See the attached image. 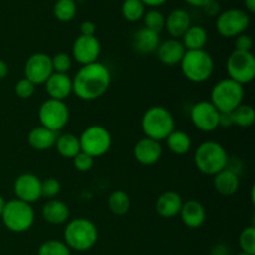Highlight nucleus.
I'll use <instances>...</instances> for the list:
<instances>
[{"label": "nucleus", "mask_w": 255, "mask_h": 255, "mask_svg": "<svg viewBox=\"0 0 255 255\" xmlns=\"http://www.w3.org/2000/svg\"><path fill=\"white\" fill-rule=\"evenodd\" d=\"M111 85V72L102 62L84 65L72 79V92L82 101L100 99Z\"/></svg>", "instance_id": "nucleus-1"}, {"label": "nucleus", "mask_w": 255, "mask_h": 255, "mask_svg": "<svg viewBox=\"0 0 255 255\" xmlns=\"http://www.w3.org/2000/svg\"><path fill=\"white\" fill-rule=\"evenodd\" d=\"M97 238L99 231L96 224L84 217L72 219L65 227L64 242L72 251H90L96 244Z\"/></svg>", "instance_id": "nucleus-2"}, {"label": "nucleus", "mask_w": 255, "mask_h": 255, "mask_svg": "<svg viewBox=\"0 0 255 255\" xmlns=\"http://www.w3.org/2000/svg\"><path fill=\"white\" fill-rule=\"evenodd\" d=\"M141 128L146 137L161 142L176 129V121L168 109L163 106H152L147 109L142 116Z\"/></svg>", "instance_id": "nucleus-3"}, {"label": "nucleus", "mask_w": 255, "mask_h": 255, "mask_svg": "<svg viewBox=\"0 0 255 255\" xmlns=\"http://www.w3.org/2000/svg\"><path fill=\"white\" fill-rule=\"evenodd\" d=\"M181 71L188 81L203 84L214 72V60L206 50H186L181 61Z\"/></svg>", "instance_id": "nucleus-4"}, {"label": "nucleus", "mask_w": 255, "mask_h": 255, "mask_svg": "<svg viewBox=\"0 0 255 255\" xmlns=\"http://www.w3.org/2000/svg\"><path fill=\"white\" fill-rule=\"evenodd\" d=\"M229 157L226 148L216 141H206L199 144L194 153V163L199 172L207 176H216L227 168Z\"/></svg>", "instance_id": "nucleus-5"}, {"label": "nucleus", "mask_w": 255, "mask_h": 255, "mask_svg": "<svg viewBox=\"0 0 255 255\" xmlns=\"http://www.w3.org/2000/svg\"><path fill=\"white\" fill-rule=\"evenodd\" d=\"M1 221L7 231L12 233H24L34 224L35 212L31 204L15 198L6 202Z\"/></svg>", "instance_id": "nucleus-6"}, {"label": "nucleus", "mask_w": 255, "mask_h": 255, "mask_svg": "<svg viewBox=\"0 0 255 255\" xmlns=\"http://www.w3.org/2000/svg\"><path fill=\"white\" fill-rule=\"evenodd\" d=\"M244 89L243 85L228 79L217 82L211 91L209 101L216 106L221 114L232 112L234 109L243 104Z\"/></svg>", "instance_id": "nucleus-7"}, {"label": "nucleus", "mask_w": 255, "mask_h": 255, "mask_svg": "<svg viewBox=\"0 0 255 255\" xmlns=\"http://www.w3.org/2000/svg\"><path fill=\"white\" fill-rule=\"evenodd\" d=\"M81 152L92 158H99L110 151L112 146V137L109 129L100 125L86 127L79 137Z\"/></svg>", "instance_id": "nucleus-8"}, {"label": "nucleus", "mask_w": 255, "mask_h": 255, "mask_svg": "<svg viewBox=\"0 0 255 255\" xmlns=\"http://www.w3.org/2000/svg\"><path fill=\"white\" fill-rule=\"evenodd\" d=\"M37 117H39L40 126L51 129L56 133L69 124L70 111L65 101L47 99L40 105Z\"/></svg>", "instance_id": "nucleus-9"}, {"label": "nucleus", "mask_w": 255, "mask_h": 255, "mask_svg": "<svg viewBox=\"0 0 255 255\" xmlns=\"http://www.w3.org/2000/svg\"><path fill=\"white\" fill-rule=\"evenodd\" d=\"M229 79L241 85L251 84L255 77V57L253 52L234 50L227 60Z\"/></svg>", "instance_id": "nucleus-10"}, {"label": "nucleus", "mask_w": 255, "mask_h": 255, "mask_svg": "<svg viewBox=\"0 0 255 255\" xmlns=\"http://www.w3.org/2000/svg\"><path fill=\"white\" fill-rule=\"evenodd\" d=\"M251 24L249 14L243 9H228L217 16V31L221 36L231 39L244 34Z\"/></svg>", "instance_id": "nucleus-11"}, {"label": "nucleus", "mask_w": 255, "mask_h": 255, "mask_svg": "<svg viewBox=\"0 0 255 255\" xmlns=\"http://www.w3.org/2000/svg\"><path fill=\"white\" fill-rule=\"evenodd\" d=\"M219 116H221V112L211 101H199L194 104L191 109L192 124L196 126V128L206 133L213 132L218 128Z\"/></svg>", "instance_id": "nucleus-12"}, {"label": "nucleus", "mask_w": 255, "mask_h": 255, "mask_svg": "<svg viewBox=\"0 0 255 255\" xmlns=\"http://www.w3.org/2000/svg\"><path fill=\"white\" fill-rule=\"evenodd\" d=\"M52 72L54 70L51 65V56L44 52L32 54L25 62V79L30 80L34 85L45 84Z\"/></svg>", "instance_id": "nucleus-13"}, {"label": "nucleus", "mask_w": 255, "mask_h": 255, "mask_svg": "<svg viewBox=\"0 0 255 255\" xmlns=\"http://www.w3.org/2000/svg\"><path fill=\"white\" fill-rule=\"evenodd\" d=\"M100 54H101V44L96 36L80 35L72 44V57L82 66L96 62Z\"/></svg>", "instance_id": "nucleus-14"}, {"label": "nucleus", "mask_w": 255, "mask_h": 255, "mask_svg": "<svg viewBox=\"0 0 255 255\" xmlns=\"http://www.w3.org/2000/svg\"><path fill=\"white\" fill-rule=\"evenodd\" d=\"M14 193L17 199L31 204L41 198V181L32 173H22L15 179Z\"/></svg>", "instance_id": "nucleus-15"}, {"label": "nucleus", "mask_w": 255, "mask_h": 255, "mask_svg": "<svg viewBox=\"0 0 255 255\" xmlns=\"http://www.w3.org/2000/svg\"><path fill=\"white\" fill-rule=\"evenodd\" d=\"M162 153H163V149H162L161 142L154 141L148 137L139 139L133 148L134 158L143 166L156 164L162 158Z\"/></svg>", "instance_id": "nucleus-16"}, {"label": "nucleus", "mask_w": 255, "mask_h": 255, "mask_svg": "<svg viewBox=\"0 0 255 255\" xmlns=\"http://www.w3.org/2000/svg\"><path fill=\"white\" fill-rule=\"evenodd\" d=\"M45 90L50 99L64 101L72 94V79L67 74L52 72L45 82Z\"/></svg>", "instance_id": "nucleus-17"}, {"label": "nucleus", "mask_w": 255, "mask_h": 255, "mask_svg": "<svg viewBox=\"0 0 255 255\" xmlns=\"http://www.w3.org/2000/svg\"><path fill=\"white\" fill-rule=\"evenodd\" d=\"M156 52L157 57L162 64L167 65V66H174V65L181 64L182 59L186 54V49L179 40L168 39L159 44Z\"/></svg>", "instance_id": "nucleus-18"}, {"label": "nucleus", "mask_w": 255, "mask_h": 255, "mask_svg": "<svg viewBox=\"0 0 255 255\" xmlns=\"http://www.w3.org/2000/svg\"><path fill=\"white\" fill-rule=\"evenodd\" d=\"M161 39L159 34L147 29V27H141L134 32L132 37V46L134 51L141 55H149L157 51Z\"/></svg>", "instance_id": "nucleus-19"}, {"label": "nucleus", "mask_w": 255, "mask_h": 255, "mask_svg": "<svg viewBox=\"0 0 255 255\" xmlns=\"http://www.w3.org/2000/svg\"><path fill=\"white\" fill-rule=\"evenodd\" d=\"M179 216H181L184 226L191 229H197L204 224L207 213L206 208H204L201 202L191 199V201H187L186 203L183 202Z\"/></svg>", "instance_id": "nucleus-20"}, {"label": "nucleus", "mask_w": 255, "mask_h": 255, "mask_svg": "<svg viewBox=\"0 0 255 255\" xmlns=\"http://www.w3.org/2000/svg\"><path fill=\"white\" fill-rule=\"evenodd\" d=\"M41 216L47 223L60 226L69 221L70 208L65 202L60 201V199H49L42 206Z\"/></svg>", "instance_id": "nucleus-21"}, {"label": "nucleus", "mask_w": 255, "mask_h": 255, "mask_svg": "<svg viewBox=\"0 0 255 255\" xmlns=\"http://www.w3.org/2000/svg\"><path fill=\"white\" fill-rule=\"evenodd\" d=\"M183 206V199L177 192L167 191L163 192L161 196L157 198L156 211L163 218H174L178 216Z\"/></svg>", "instance_id": "nucleus-22"}, {"label": "nucleus", "mask_w": 255, "mask_h": 255, "mask_svg": "<svg viewBox=\"0 0 255 255\" xmlns=\"http://www.w3.org/2000/svg\"><path fill=\"white\" fill-rule=\"evenodd\" d=\"M164 27H166L168 34L173 39L178 40L191 27V16H189V14L186 10L174 9L166 17V25H164Z\"/></svg>", "instance_id": "nucleus-23"}, {"label": "nucleus", "mask_w": 255, "mask_h": 255, "mask_svg": "<svg viewBox=\"0 0 255 255\" xmlns=\"http://www.w3.org/2000/svg\"><path fill=\"white\" fill-rule=\"evenodd\" d=\"M213 186L216 191L222 196H233L238 192L241 181H239L238 173L233 172L229 168H224L216 176H213Z\"/></svg>", "instance_id": "nucleus-24"}, {"label": "nucleus", "mask_w": 255, "mask_h": 255, "mask_svg": "<svg viewBox=\"0 0 255 255\" xmlns=\"http://www.w3.org/2000/svg\"><path fill=\"white\" fill-rule=\"evenodd\" d=\"M56 138L55 132L42 126L34 127L27 134V142H29L30 147L36 151H47V149L52 148L55 146Z\"/></svg>", "instance_id": "nucleus-25"}, {"label": "nucleus", "mask_w": 255, "mask_h": 255, "mask_svg": "<svg viewBox=\"0 0 255 255\" xmlns=\"http://www.w3.org/2000/svg\"><path fill=\"white\" fill-rule=\"evenodd\" d=\"M208 41V34L201 25H191L182 36V44L186 50H202Z\"/></svg>", "instance_id": "nucleus-26"}, {"label": "nucleus", "mask_w": 255, "mask_h": 255, "mask_svg": "<svg viewBox=\"0 0 255 255\" xmlns=\"http://www.w3.org/2000/svg\"><path fill=\"white\" fill-rule=\"evenodd\" d=\"M167 147L169 151L178 156L188 153L192 148V139L188 133L181 129H173L166 138Z\"/></svg>", "instance_id": "nucleus-27"}, {"label": "nucleus", "mask_w": 255, "mask_h": 255, "mask_svg": "<svg viewBox=\"0 0 255 255\" xmlns=\"http://www.w3.org/2000/svg\"><path fill=\"white\" fill-rule=\"evenodd\" d=\"M55 147H56L57 153L64 158L72 159L77 153L81 152L79 137L72 133H65L57 137Z\"/></svg>", "instance_id": "nucleus-28"}, {"label": "nucleus", "mask_w": 255, "mask_h": 255, "mask_svg": "<svg viewBox=\"0 0 255 255\" xmlns=\"http://www.w3.org/2000/svg\"><path fill=\"white\" fill-rule=\"evenodd\" d=\"M107 206L115 216H125L131 209V198L125 191L116 189L107 198Z\"/></svg>", "instance_id": "nucleus-29"}, {"label": "nucleus", "mask_w": 255, "mask_h": 255, "mask_svg": "<svg viewBox=\"0 0 255 255\" xmlns=\"http://www.w3.org/2000/svg\"><path fill=\"white\" fill-rule=\"evenodd\" d=\"M121 14L127 21L137 22L143 19L146 14V6L141 0H124L121 5Z\"/></svg>", "instance_id": "nucleus-30"}, {"label": "nucleus", "mask_w": 255, "mask_h": 255, "mask_svg": "<svg viewBox=\"0 0 255 255\" xmlns=\"http://www.w3.org/2000/svg\"><path fill=\"white\" fill-rule=\"evenodd\" d=\"M231 114L232 119H233V125L242 127V128H248L255 121V111L251 105H239Z\"/></svg>", "instance_id": "nucleus-31"}, {"label": "nucleus", "mask_w": 255, "mask_h": 255, "mask_svg": "<svg viewBox=\"0 0 255 255\" xmlns=\"http://www.w3.org/2000/svg\"><path fill=\"white\" fill-rule=\"evenodd\" d=\"M76 4L74 0H56L54 5V16L61 22H69L76 15Z\"/></svg>", "instance_id": "nucleus-32"}, {"label": "nucleus", "mask_w": 255, "mask_h": 255, "mask_svg": "<svg viewBox=\"0 0 255 255\" xmlns=\"http://www.w3.org/2000/svg\"><path fill=\"white\" fill-rule=\"evenodd\" d=\"M37 255H71V249L65 244V242L50 239L39 247Z\"/></svg>", "instance_id": "nucleus-33"}, {"label": "nucleus", "mask_w": 255, "mask_h": 255, "mask_svg": "<svg viewBox=\"0 0 255 255\" xmlns=\"http://www.w3.org/2000/svg\"><path fill=\"white\" fill-rule=\"evenodd\" d=\"M143 21L144 27L157 32V34H161V31H163L164 29V25H166V17L161 11L152 9L144 14Z\"/></svg>", "instance_id": "nucleus-34"}, {"label": "nucleus", "mask_w": 255, "mask_h": 255, "mask_svg": "<svg viewBox=\"0 0 255 255\" xmlns=\"http://www.w3.org/2000/svg\"><path fill=\"white\" fill-rule=\"evenodd\" d=\"M239 246L242 252L255 255V228L247 227L239 234Z\"/></svg>", "instance_id": "nucleus-35"}, {"label": "nucleus", "mask_w": 255, "mask_h": 255, "mask_svg": "<svg viewBox=\"0 0 255 255\" xmlns=\"http://www.w3.org/2000/svg\"><path fill=\"white\" fill-rule=\"evenodd\" d=\"M51 65L54 72L67 74V72L71 70L72 59L70 55L65 54V52H59V54L54 55V56L51 57Z\"/></svg>", "instance_id": "nucleus-36"}, {"label": "nucleus", "mask_w": 255, "mask_h": 255, "mask_svg": "<svg viewBox=\"0 0 255 255\" xmlns=\"http://www.w3.org/2000/svg\"><path fill=\"white\" fill-rule=\"evenodd\" d=\"M61 191V184L54 177L41 181V197L47 199H54Z\"/></svg>", "instance_id": "nucleus-37"}, {"label": "nucleus", "mask_w": 255, "mask_h": 255, "mask_svg": "<svg viewBox=\"0 0 255 255\" xmlns=\"http://www.w3.org/2000/svg\"><path fill=\"white\" fill-rule=\"evenodd\" d=\"M35 89H36V85H34L30 80L24 77V79L19 80L15 85V94L19 99L27 100L35 94Z\"/></svg>", "instance_id": "nucleus-38"}, {"label": "nucleus", "mask_w": 255, "mask_h": 255, "mask_svg": "<svg viewBox=\"0 0 255 255\" xmlns=\"http://www.w3.org/2000/svg\"><path fill=\"white\" fill-rule=\"evenodd\" d=\"M72 161H74V167L77 169V171L89 172L90 169L94 167L95 158H92V157L89 156V154L84 153V152H80V153H77L76 156L72 158Z\"/></svg>", "instance_id": "nucleus-39"}, {"label": "nucleus", "mask_w": 255, "mask_h": 255, "mask_svg": "<svg viewBox=\"0 0 255 255\" xmlns=\"http://www.w3.org/2000/svg\"><path fill=\"white\" fill-rule=\"evenodd\" d=\"M234 46H236L237 51H252V47H253V39H252L249 35L247 34H241L236 37V41H234Z\"/></svg>", "instance_id": "nucleus-40"}, {"label": "nucleus", "mask_w": 255, "mask_h": 255, "mask_svg": "<svg viewBox=\"0 0 255 255\" xmlns=\"http://www.w3.org/2000/svg\"><path fill=\"white\" fill-rule=\"evenodd\" d=\"M204 11H206L207 15L209 16H218L221 14V5L217 0H211L209 2H207L203 6Z\"/></svg>", "instance_id": "nucleus-41"}, {"label": "nucleus", "mask_w": 255, "mask_h": 255, "mask_svg": "<svg viewBox=\"0 0 255 255\" xmlns=\"http://www.w3.org/2000/svg\"><path fill=\"white\" fill-rule=\"evenodd\" d=\"M80 32L84 36H95V32H96V25L95 22L86 20V21H82L81 26H80Z\"/></svg>", "instance_id": "nucleus-42"}, {"label": "nucleus", "mask_w": 255, "mask_h": 255, "mask_svg": "<svg viewBox=\"0 0 255 255\" xmlns=\"http://www.w3.org/2000/svg\"><path fill=\"white\" fill-rule=\"evenodd\" d=\"M234 126L233 125V119H232L231 112H224V114H221L219 116V127H226V128H229V127Z\"/></svg>", "instance_id": "nucleus-43"}, {"label": "nucleus", "mask_w": 255, "mask_h": 255, "mask_svg": "<svg viewBox=\"0 0 255 255\" xmlns=\"http://www.w3.org/2000/svg\"><path fill=\"white\" fill-rule=\"evenodd\" d=\"M143 2L144 6H149V7H158L162 6L163 4H166L168 0H141Z\"/></svg>", "instance_id": "nucleus-44"}, {"label": "nucleus", "mask_w": 255, "mask_h": 255, "mask_svg": "<svg viewBox=\"0 0 255 255\" xmlns=\"http://www.w3.org/2000/svg\"><path fill=\"white\" fill-rule=\"evenodd\" d=\"M7 74H9V66L4 60L0 59V81L4 80L7 76Z\"/></svg>", "instance_id": "nucleus-45"}, {"label": "nucleus", "mask_w": 255, "mask_h": 255, "mask_svg": "<svg viewBox=\"0 0 255 255\" xmlns=\"http://www.w3.org/2000/svg\"><path fill=\"white\" fill-rule=\"evenodd\" d=\"M187 4L192 5L194 7H203L207 2H209L211 0H184Z\"/></svg>", "instance_id": "nucleus-46"}, {"label": "nucleus", "mask_w": 255, "mask_h": 255, "mask_svg": "<svg viewBox=\"0 0 255 255\" xmlns=\"http://www.w3.org/2000/svg\"><path fill=\"white\" fill-rule=\"evenodd\" d=\"M244 4H246L247 12H249V14H254L255 12V0H244Z\"/></svg>", "instance_id": "nucleus-47"}, {"label": "nucleus", "mask_w": 255, "mask_h": 255, "mask_svg": "<svg viewBox=\"0 0 255 255\" xmlns=\"http://www.w3.org/2000/svg\"><path fill=\"white\" fill-rule=\"evenodd\" d=\"M5 204H6V201L4 199V197L0 196V218H1V214H2V212H4Z\"/></svg>", "instance_id": "nucleus-48"}, {"label": "nucleus", "mask_w": 255, "mask_h": 255, "mask_svg": "<svg viewBox=\"0 0 255 255\" xmlns=\"http://www.w3.org/2000/svg\"><path fill=\"white\" fill-rule=\"evenodd\" d=\"M237 255H251V254H248V253H244V252H241V253H239V254H237Z\"/></svg>", "instance_id": "nucleus-49"}, {"label": "nucleus", "mask_w": 255, "mask_h": 255, "mask_svg": "<svg viewBox=\"0 0 255 255\" xmlns=\"http://www.w3.org/2000/svg\"><path fill=\"white\" fill-rule=\"evenodd\" d=\"M82 1H84V0H82Z\"/></svg>", "instance_id": "nucleus-50"}]
</instances>
